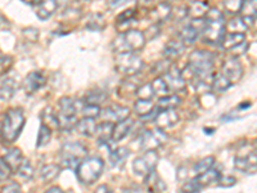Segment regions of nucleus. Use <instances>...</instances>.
<instances>
[{
  "label": "nucleus",
  "mask_w": 257,
  "mask_h": 193,
  "mask_svg": "<svg viewBox=\"0 0 257 193\" xmlns=\"http://www.w3.org/2000/svg\"><path fill=\"white\" fill-rule=\"evenodd\" d=\"M146 36L139 30H126V31L121 32L120 35L112 41V48H113L116 54L137 53L143 49L144 45H146Z\"/></svg>",
  "instance_id": "3"
},
{
  "label": "nucleus",
  "mask_w": 257,
  "mask_h": 193,
  "mask_svg": "<svg viewBox=\"0 0 257 193\" xmlns=\"http://www.w3.org/2000/svg\"><path fill=\"white\" fill-rule=\"evenodd\" d=\"M26 119H25L24 111L21 109H11L4 115V121L0 128V134L4 141L12 143L21 134L24 129Z\"/></svg>",
  "instance_id": "4"
},
{
  "label": "nucleus",
  "mask_w": 257,
  "mask_h": 193,
  "mask_svg": "<svg viewBox=\"0 0 257 193\" xmlns=\"http://www.w3.org/2000/svg\"><path fill=\"white\" fill-rule=\"evenodd\" d=\"M231 85L233 84H231V82L229 81V80L222 75V73H217V75H215V77H213L211 88H212L213 91H216V93H221V91L228 90Z\"/></svg>",
  "instance_id": "34"
},
{
  "label": "nucleus",
  "mask_w": 257,
  "mask_h": 193,
  "mask_svg": "<svg viewBox=\"0 0 257 193\" xmlns=\"http://www.w3.org/2000/svg\"><path fill=\"white\" fill-rule=\"evenodd\" d=\"M50 138H52V130H50V128H48L44 124H41L40 129H39L36 147H38V148H41V147L47 146L50 142Z\"/></svg>",
  "instance_id": "36"
},
{
  "label": "nucleus",
  "mask_w": 257,
  "mask_h": 193,
  "mask_svg": "<svg viewBox=\"0 0 257 193\" xmlns=\"http://www.w3.org/2000/svg\"><path fill=\"white\" fill-rule=\"evenodd\" d=\"M135 17V11L134 9H127V11H123L121 15L117 16L116 21L117 25H123V24H130Z\"/></svg>",
  "instance_id": "46"
},
{
  "label": "nucleus",
  "mask_w": 257,
  "mask_h": 193,
  "mask_svg": "<svg viewBox=\"0 0 257 193\" xmlns=\"http://www.w3.org/2000/svg\"><path fill=\"white\" fill-rule=\"evenodd\" d=\"M240 13H242L243 18H256L257 17V0H254V2L245 0V2H243Z\"/></svg>",
  "instance_id": "38"
},
{
  "label": "nucleus",
  "mask_w": 257,
  "mask_h": 193,
  "mask_svg": "<svg viewBox=\"0 0 257 193\" xmlns=\"http://www.w3.org/2000/svg\"><path fill=\"white\" fill-rule=\"evenodd\" d=\"M45 112H47V115H41V119L43 120H45V123H43L44 125H47L48 128H50V126H54V128H59V123H58V116H57L54 112L52 111L50 109H47L45 110Z\"/></svg>",
  "instance_id": "44"
},
{
  "label": "nucleus",
  "mask_w": 257,
  "mask_h": 193,
  "mask_svg": "<svg viewBox=\"0 0 257 193\" xmlns=\"http://www.w3.org/2000/svg\"><path fill=\"white\" fill-rule=\"evenodd\" d=\"M221 73L231 84L239 81L243 76V67L237 57H229L221 66Z\"/></svg>",
  "instance_id": "11"
},
{
  "label": "nucleus",
  "mask_w": 257,
  "mask_h": 193,
  "mask_svg": "<svg viewBox=\"0 0 257 193\" xmlns=\"http://www.w3.org/2000/svg\"><path fill=\"white\" fill-rule=\"evenodd\" d=\"M213 58L212 53L206 52V50H194L189 56V63H188V70L192 73L193 79H196L194 84L197 82H205L211 88V84L213 81L215 73H213Z\"/></svg>",
  "instance_id": "1"
},
{
  "label": "nucleus",
  "mask_w": 257,
  "mask_h": 193,
  "mask_svg": "<svg viewBox=\"0 0 257 193\" xmlns=\"http://www.w3.org/2000/svg\"><path fill=\"white\" fill-rule=\"evenodd\" d=\"M24 35L26 36L29 40L31 41H36L39 39V31L34 27H29V29L24 30Z\"/></svg>",
  "instance_id": "51"
},
{
  "label": "nucleus",
  "mask_w": 257,
  "mask_h": 193,
  "mask_svg": "<svg viewBox=\"0 0 257 193\" xmlns=\"http://www.w3.org/2000/svg\"><path fill=\"white\" fill-rule=\"evenodd\" d=\"M122 193H141V188H138V185H133V187L125 188Z\"/></svg>",
  "instance_id": "53"
},
{
  "label": "nucleus",
  "mask_w": 257,
  "mask_h": 193,
  "mask_svg": "<svg viewBox=\"0 0 257 193\" xmlns=\"http://www.w3.org/2000/svg\"><path fill=\"white\" fill-rule=\"evenodd\" d=\"M45 193H64V192L59 187H53L50 188V189H48Z\"/></svg>",
  "instance_id": "54"
},
{
  "label": "nucleus",
  "mask_w": 257,
  "mask_h": 193,
  "mask_svg": "<svg viewBox=\"0 0 257 193\" xmlns=\"http://www.w3.org/2000/svg\"><path fill=\"white\" fill-rule=\"evenodd\" d=\"M107 100V94L102 90H93V91H89L85 96V103H89V105H95V106H99L102 105L103 102H105Z\"/></svg>",
  "instance_id": "37"
},
{
  "label": "nucleus",
  "mask_w": 257,
  "mask_h": 193,
  "mask_svg": "<svg viewBox=\"0 0 257 193\" xmlns=\"http://www.w3.org/2000/svg\"><path fill=\"white\" fill-rule=\"evenodd\" d=\"M167 142V135L164 130L156 128L152 130H147L141 137L142 148L147 151H156L157 148L164 146Z\"/></svg>",
  "instance_id": "10"
},
{
  "label": "nucleus",
  "mask_w": 257,
  "mask_h": 193,
  "mask_svg": "<svg viewBox=\"0 0 257 193\" xmlns=\"http://www.w3.org/2000/svg\"><path fill=\"white\" fill-rule=\"evenodd\" d=\"M201 185L198 184V181L196 179L187 181L183 187H181V193H198L201 190Z\"/></svg>",
  "instance_id": "47"
},
{
  "label": "nucleus",
  "mask_w": 257,
  "mask_h": 193,
  "mask_svg": "<svg viewBox=\"0 0 257 193\" xmlns=\"http://www.w3.org/2000/svg\"><path fill=\"white\" fill-rule=\"evenodd\" d=\"M251 49H252V53H254V54H257V43H256V44H252ZM256 57H257V56H256Z\"/></svg>",
  "instance_id": "57"
},
{
  "label": "nucleus",
  "mask_w": 257,
  "mask_h": 193,
  "mask_svg": "<svg viewBox=\"0 0 257 193\" xmlns=\"http://www.w3.org/2000/svg\"><path fill=\"white\" fill-rule=\"evenodd\" d=\"M104 169V161L98 156L86 157L81 164L77 166L76 175L79 180L84 184H91L99 179Z\"/></svg>",
  "instance_id": "6"
},
{
  "label": "nucleus",
  "mask_w": 257,
  "mask_h": 193,
  "mask_svg": "<svg viewBox=\"0 0 257 193\" xmlns=\"http://www.w3.org/2000/svg\"><path fill=\"white\" fill-rule=\"evenodd\" d=\"M100 107L95 105H89V103H84L81 107V112L84 117H89V119H95V117L100 116Z\"/></svg>",
  "instance_id": "42"
},
{
  "label": "nucleus",
  "mask_w": 257,
  "mask_h": 193,
  "mask_svg": "<svg viewBox=\"0 0 257 193\" xmlns=\"http://www.w3.org/2000/svg\"><path fill=\"white\" fill-rule=\"evenodd\" d=\"M128 155H130L128 148L120 147V148H116L114 151H112L111 155H109V160H111V162L114 166H121V165L125 164V161Z\"/></svg>",
  "instance_id": "32"
},
{
  "label": "nucleus",
  "mask_w": 257,
  "mask_h": 193,
  "mask_svg": "<svg viewBox=\"0 0 257 193\" xmlns=\"http://www.w3.org/2000/svg\"><path fill=\"white\" fill-rule=\"evenodd\" d=\"M3 160L6 161V164L8 165L9 169L12 170V173H15V171H18V169L21 167L25 158L24 155H22V151L20 148H12L6 153Z\"/></svg>",
  "instance_id": "19"
},
{
  "label": "nucleus",
  "mask_w": 257,
  "mask_h": 193,
  "mask_svg": "<svg viewBox=\"0 0 257 193\" xmlns=\"http://www.w3.org/2000/svg\"><path fill=\"white\" fill-rule=\"evenodd\" d=\"M249 107V102H244V103H240V106H239V109L242 110V109H248Z\"/></svg>",
  "instance_id": "56"
},
{
  "label": "nucleus",
  "mask_w": 257,
  "mask_h": 193,
  "mask_svg": "<svg viewBox=\"0 0 257 193\" xmlns=\"http://www.w3.org/2000/svg\"><path fill=\"white\" fill-rule=\"evenodd\" d=\"M210 6L207 2H192L188 8V15L193 17V20L196 18H205L206 13L208 12Z\"/></svg>",
  "instance_id": "29"
},
{
  "label": "nucleus",
  "mask_w": 257,
  "mask_h": 193,
  "mask_svg": "<svg viewBox=\"0 0 257 193\" xmlns=\"http://www.w3.org/2000/svg\"><path fill=\"white\" fill-rule=\"evenodd\" d=\"M114 64L118 72L126 76H135L142 71L144 62L137 53H121L114 57Z\"/></svg>",
  "instance_id": "8"
},
{
  "label": "nucleus",
  "mask_w": 257,
  "mask_h": 193,
  "mask_svg": "<svg viewBox=\"0 0 257 193\" xmlns=\"http://www.w3.org/2000/svg\"><path fill=\"white\" fill-rule=\"evenodd\" d=\"M180 103L181 98L178 94H169V95L160 98L157 106L160 111H166V110H175Z\"/></svg>",
  "instance_id": "27"
},
{
  "label": "nucleus",
  "mask_w": 257,
  "mask_h": 193,
  "mask_svg": "<svg viewBox=\"0 0 257 193\" xmlns=\"http://www.w3.org/2000/svg\"><path fill=\"white\" fill-rule=\"evenodd\" d=\"M151 85H152L153 93L157 94V95H161V98H162V96L169 95L170 90H169V88H167V84L165 82L164 77H162V76L156 77V79L153 80V82Z\"/></svg>",
  "instance_id": "39"
},
{
  "label": "nucleus",
  "mask_w": 257,
  "mask_h": 193,
  "mask_svg": "<svg viewBox=\"0 0 257 193\" xmlns=\"http://www.w3.org/2000/svg\"><path fill=\"white\" fill-rule=\"evenodd\" d=\"M215 164V158L212 156H208V157L202 158L201 161H198L196 165H194V171H196L197 175H201V174L206 173L207 170H210L211 167Z\"/></svg>",
  "instance_id": "40"
},
{
  "label": "nucleus",
  "mask_w": 257,
  "mask_h": 193,
  "mask_svg": "<svg viewBox=\"0 0 257 193\" xmlns=\"http://www.w3.org/2000/svg\"><path fill=\"white\" fill-rule=\"evenodd\" d=\"M184 49L185 45L183 44V41L180 39H173L165 47L164 54L169 61H171V59H175L178 57H180L183 54V52H184Z\"/></svg>",
  "instance_id": "20"
},
{
  "label": "nucleus",
  "mask_w": 257,
  "mask_h": 193,
  "mask_svg": "<svg viewBox=\"0 0 257 193\" xmlns=\"http://www.w3.org/2000/svg\"><path fill=\"white\" fill-rule=\"evenodd\" d=\"M158 153L156 151H147L143 156L137 157L133 162V169L137 175H141L146 178L148 174H151L158 164Z\"/></svg>",
  "instance_id": "9"
},
{
  "label": "nucleus",
  "mask_w": 257,
  "mask_h": 193,
  "mask_svg": "<svg viewBox=\"0 0 257 193\" xmlns=\"http://www.w3.org/2000/svg\"><path fill=\"white\" fill-rule=\"evenodd\" d=\"M245 43V35L244 34H225V36L221 40V47L225 50H233L235 48L240 47Z\"/></svg>",
  "instance_id": "22"
},
{
  "label": "nucleus",
  "mask_w": 257,
  "mask_h": 193,
  "mask_svg": "<svg viewBox=\"0 0 257 193\" xmlns=\"http://www.w3.org/2000/svg\"><path fill=\"white\" fill-rule=\"evenodd\" d=\"M17 173L25 180H31L34 178V167H32L31 162L29 160H24V162H22V165H21Z\"/></svg>",
  "instance_id": "41"
},
{
  "label": "nucleus",
  "mask_w": 257,
  "mask_h": 193,
  "mask_svg": "<svg viewBox=\"0 0 257 193\" xmlns=\"http://www.w3.org/2000/svg\"><path fill=\"white\" fill-rule=\"evenodd\" d=\"M98 125L95 123V119H89V117H82L81 120L77 121L76 130L84 137H93L96 134Z\"/></svg>",
  "instance_id": "24"
},
{
  "label": "nucleus",
  "mask_w": 257,
  "mask_h": 193,
  "mask_svg": "<svg viewBox=\"0 0 257 193\" xmlns=\"http://www.w3.org/2000/svg\"><path fill=\"white\" fill-rule=\"evenodd\" d=\"M58 107L59 112L57 114V116H58L59 128L62 130H71V129L76 128V114L79 111L76 102L72 98H70V96H63V98L59 100Z\"/></svg>",
  "instance_id": "7"
},
{
  "label": "nucleus",
  "mask_w": 257,
  "mask_h": 193,
  "mask_svg": "<svg viewBox=\"0 0 257 193\" xmlns=\"http://www.w3.org/2000/svg\"><path fill=\"white\" fill-rule=\"evenodd\" d=\"M128 115H130V110L127 107H123L120 105H111L109 107H105L104 110L100 111V116L104 119L107 123L117 124L120 121L126 120L128 119Z\"/></svg>",
  "instance_id": "12"
},
{
  "label": "nucleus",
  "mask_w": 257,
  "mask_h": 193,
  "mask_svg": "<svg viewBox=\"0 0 257 193\" xmlns=\"http://www.w3.org/2000/svg\"><path fill=\"white\" fill-rule=\"evenodd\" d=\"M114 124L112 123H104L99 124L98 129H96V137H98V143L105 144L108 143V141L112 138V133H113Z\"/></svg>",
  "instance_id": "28"
},
{
  "label": "nucleus",
  "mask_w": 257,
  "mask_h": 193,
  "mask_svg": "<svg viewBox=\"0 0 257 193\" xmlns=\"http://www.w3.org/2000/svg\"><path fill=\"white\" fill-rule=\"evenodd\" d=\"M61 167L77 169L85 158L88 157V148L80 142H68L61 149Z\"/></svg>",
  "instance_id": "5"
},
{
  "label": "nucleus",
  "mask_w": 257,
  "mask_h": 193,
  "mask_svg": "<svg viewBox=\"0 0 257 193\" xmlns=\"http://www.w3.org/2000/svg\"><path fill=\"white\" fill-rule=\"evenodd\" d=\"M11 174H12V170L9 169L3 158H0V181L7 180L11 176Z\"/></svg>",
  "instance_id": "48"
},
{
  "label": "nucleus",
  "mask_w": 257,
  "mask_h": 193,
  "mask_svg": "<svg viewBox=\"0 0 257 193\" xmlns=\"http://www.w3.org/2000/svg\"><path fill=\"white\" fill-rule=\"evenodd\" d=\"M173 8L171 6L167 3H160L155 9H153L152 12L149 13V17L152 18L155 21L156 24L157 22H161V21H165L170 17V16L173 15Z\"/></svg>",
  "instance_id": "26"
},
{
  "label": "nucleus",
  "mask_w": 257,
  "mask_h": 193,
  "mask_svg": "<svg viewBox=\"0 0 257 193\" xmlns=\"http://www.w3.org/2000/svg\"><path fill=\"white\" fill-rule=\"evenodd\" d=\"M21 192V188L18 183L16 181H12V183H9L7 184L6 187L2 188V192L0 193H20Z\"/></svg>",
  "instance_id": "50"
},
{
  "label": "nucleus",
  "mask_w": 257,
  "mask_h": 193,
  "mask_svg": "<svg viewBox=\"0 0 257 193\" xmlns=\"http://www.w3.org/2000/svg\"><path fill=\"white\" fill-rule=\"evenodd\" d=\"M134 110L139 116L144 117L155 111V105L149 100H138L134 105Z\"/></svg>",
  "instance_id": "33"
},
{
  "label": "nucleus",
  "mask_w": 257,
  "mask_h": 193,
  "mask_svg": "<svg viewBox=\"0 0 257 193\" xmlns=\"http://www.w3.org/2000/svg\"><path fill=\"white\" fill-rule=\"evenodd\" d=\"M105 27V20L100 13H94L89 17L88 24H86V29L90 31H102Z\"/></svg>",
  "instance_id": "35"
},
{
  "label": "nucleus",
  "mask_w": 257,
  "mask_h": 193,
  "mask_svg": "<svg viewBox=\"0 0 257 193\" xmlns=\"http://www.w3.org/2000/svg\"><path fill=\"white\" fill-rule=\"evenodd\" d=\"M32 6H35L36 16L41 21L48 20L58 8L56 0H36V3Z\"/></svg>",
  "instance_id": "16"
},
{
  "label": "nucleus",
  "mask_w": 257,
  "mask_h": 193,
  "mask_svg": "<svg viewBox=\"0 0 257 193\" xmlns=\"http://www.w3.org/2000/svg\"><path fill=\"white\" fill-rule=\"evenodd\" d=\"M144 184H146L147 190L149 193H162L166 190V184L164 183V180L158 176L157 171L153 170L152 173L148 174L144 179Z\"/></svg>",
  "instance_id": "18"
},
{
  "label": "nucleus",
  "mask_w": 257,
  "mask_h": 193,
  "mask_svg": "<svg viewBox=\"0 0 257 193\" xmlns=\"http://www.w3.org/2000/svg\"><path fill=\"white\" fill-rule=\"evenodd\" d=\"M133 125H134V120L130 119V117L126 119V120L114 124L113 133H112V139H113L114 142L122 141L123 138L128 134V132L132 130Z\"/></svg>",
  "instance_id": "21"
},
{
  "label": "nucleus",
  "mask_w": 257,
  "mask_h": 193,
  "mask_svg": "<svg viewBox=\"0 0 257 193\" xmlns=\"http://www.w3.org/2000/svg\"><path fill=\"white\" fill-rule=\"evenodd\" d=\"M179 114L175 110H166V111L158 112L157 117H156V123H157V128L161 130H165L166 128H171V126L176 125L179 121Z\"/></svg>",
  "instance_id": "17"
},
{
  "label": "nucleus",
  "mask_w": 257,
  "mask_h": 193,
  "mask_svg": "<svg viewBox=\"0 0 257 193\" xmlns=\"http://www.w3.org/2000/svg\"><path fill=\"white\" fill-rule=\"evenodd\" d=\"M17 81L15 79H6L2 85H0V100L2 101H9L12 100L15 93L17 91Z\"/></svg>",
  "instance_id": "25"
},
{
  "label": "nucleus",
  "mask_w": 257,
  "mask_h": 193,
  "mask_svg": "<svg viewBox=\"0 0 257 193\" xmlns=\"http://www.w3.org/2000/svg\"><path fill=\"white\" fill-rule=\"evenodd\" d=\"M47 84V77L41 71H32L26 76L24 81V88L29 95L38 91L39 89L43 88Z\"/></svg>",
  "instance_id": "14"
},
{
  "label": "nucleus",
  "mask_w": 257,
  "mask_h": 193,
  "mask_svg": "<svg viewBox=\"0 0 257 193\" xmlns=\"http://www.w3.org/2000/svg\"><path fill=\"white\" fill-rule=\"evenodd\" d=\"M206 26L202 31V38L207 44H220L226 34L224 15L217 8H210L205 16Z\"/></svg>",
  "instance_id": "2"
},
{
  "label": "nucleus",
  "mask_w": 257,
  "mask_h": 193,
  "mask_svg": "<svg viewBox=\"0 0 257 193\" xmlns=\"http://www.w3.org/2000/svg\"><path fill=\"white\" fill-rule=\"evenodd\" d=\"M253 148L257 151V139H254L253 141Z\"/></svg>",
  "instance_id": "58"
},
{
  "label": "nucleus",
  "mask_w": 257,
  "mask_h": 193,
  "mask_svg": "<svg viewBox=\"0 0 257 193\" xmlns=\"http://www.w3.org/2000/svg\"><path fill=\"white\" fill-rule=\"evenodd\" d=\"M248 27L245 26L244 21L242 17H234L229 22L225 24V30L228 34H244L245 30Z\"/></svg>",
  "instance_id": "30"
},
{
  "label": "nucleus",
  "mask_w": 257,
  "mask_h": 193,
  "mask_svg": "<svg viewBox=\"0 0 257 193\" xmlns=\"http://www.w3.org/2000/svg\"><path fill=\"white\" fill-rule=\"evenodd\" d=\"M137 94L138 96H139V100H152V96L155 95V93H153V89H152V85L151 84H143L141 85L139 88H138L137 90Z\"/></svg>",
  "instance_id": "43"
},
{
  "label": "nucleus",
  "mask_w": 257,
  "mask_h": 193,
  "mask_svg": "<svg viewBox=\"0 0 257 193\" xmlns=\"http://www.w3.org/2000/svg\"><path fill=\"white\" fill-rule=\"evenodd\" d=\"M164 80L167 84L169 90L173 91H181L185 89V79L183 73L180 72L178 67L171 66L166 73H164Z\"/></svg>",
  "instance_id": "13"
},
{
  "label": "nucleus",
  "mask_w": 257,
  "mask_h": 193,
  "mask_svg": "<svg viewBox=\"0 0 257 193\" xmlns=\"http://www.w3.org/2000/svg\"><path fill=\"white\" fill-rule=\"evenodd\" d=\"M61 173V165H45L43 169H41V179L45 183H50V181L56 180L57 176Z\"/></svg>",
  "instance_id": "31"
},
{
  "label": "nucleus",
  "mask_w": 257,
  "mask_h": 193,
  "mask_svg": "<svg viewBox=\"0 0 257 193\" xmlns=\"http://www.w3.org/2000/svg\"><path fill=\"white\" fill-rule=\"evenodd\" d=\"M234 165L243 173H256L257 171V153L251 152L245 156H237Z\"/></svg>",
  "instance_id": "15"
},
{
  "label": "nucleus",
  "mask_w": 257,
  "mask_h": 193,
  "mask_svg": "<svg viewBox=\"0 0 257 193\" xmlns=\"http://www.w3.org/2000/svg\"><path fill=\"white\" fill-rule=\"evenodd\" d=\"M237 183V179L234 178V176H230V175H225L219 179V185L222 188H229V187H233L234 184Z\"/></svg>",
  "instance_id": "49"
},
{
  "label": "nucleus",
  "mask_w": 257,
  "mask_h": 193,
  "mask_svg": "<svg viewBox=\"0 0 257 193\" xmlns=\"http://www.w3.org/2000/svg\"><path fill=\"white\" fill-rule=\"evenodd\" d=\"M242 6L243 2L240 0H234V2H224V9L229 15H238L242 11Z\"/></svg>",
  "instance_id": "45"
},
{
  "label": "nucleus",
  "mask_w": 257,
  "mask_h": 193,
  "mask_svg": "<svg viewBox=\"0 0 257 193\" xmlns=\"http://www.w3.org/2000/svg\"><path fill=\"white\" fill-rule=\"evenodd\" d=\"M221 178V170L216 166H212L210 170H207L206 173L201 174L196 178V180L198 181V184L201 187H207V185L213 184L219 181V179Z\"/></svg>",
  "instance_id": "23"
},
{
  "label": "nucleus",
  "mask_w": 257,
  "mask_h": 193,
  "mask_svg": "<svg viewBox=\"0 0 257 193\" xmlns=\"http://www.w3.org/2000/svg\"><path fill=\"white\" fill-rule=\"evenodd\" d=\"M251 27H252V29H254V30H256V31H257V17H256V18H253V20H252Z\"/></svg>",
  "instance_id": "55"
},
{
  "label": "nucleus",
  "mask_w": 257,
  "mask_h": 193,
  "mask_svg": "<svg viewBox=\"0 0 257 193\" xmlns=\"http://www.w3.org/2000/svg\"><path fill=\"white\" fill-rule=\"evenodd\" d=\"M94 193H113V190H112L107 184H100L99 187L95 188Z\"/></svg>",
  "instance_id": "52"
}]
</instances>
